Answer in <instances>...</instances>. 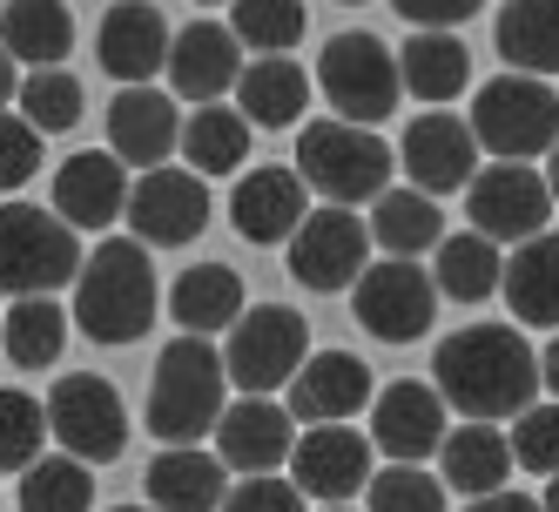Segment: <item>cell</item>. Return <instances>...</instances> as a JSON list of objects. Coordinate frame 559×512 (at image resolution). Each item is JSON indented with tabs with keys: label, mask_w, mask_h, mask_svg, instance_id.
I'll list each match as a JSON object with an SVG mask.
<instances>
[{
	"label": "cell",
	"mask_w": 559,
	"mask_h": 512,
	"mask_svg": "<svg viewBox=\"0 0 559 512\" xmlns=\"http://www.w3.org/2000/svg\"><path fill=\"white\" fill-rule=\"evenodd\" d=\"M431 378L445 391V405L465 412V418H519L533 398H539V350L519 337L512 324H472V331H452L431 358Z\"/></svg>",
	"instance_id": "cell-1"
},
{
	"label": "cell",
	"mask_w": 559,
	"mask_h": 512,
	"mask_svg": "<svg viewBox=\"0 0 559 512\" xmlns=\"http://www.w3.org/2000/svg\"><path fill=\"white\" fill-rule=\"evenodd\" d=\"M223 384H229L223 350L203 331L176 337L163 358H155V378H148V431L163 445H195L223 418Z\"/></svg>",
	"instance_id": "cell-2"
},
{
	"label": "cell",
	"mask_w": 559,
	"mask_h": 512,
	"mask_svg": "<svg viewBox=\"0 0 559 512\" xmlns=\"http://www.w3.org/2000/svg\"><path fill=\"white\" fill-rule=\"evenodd\" d=\"M74 324L95 344H135L155 324V270H148V243H102L82 277H74Z\"/></svg>",
	"instance_id": "cell-3"
},
{
	"label": "cell",
	"mask_w": 559,
	"mask_h": 512,
	"mask_svg": "<svg viewBox=\"0 0 559 512\" xmlns=\"http://www.w3.org/2000/svg\"><path fill=\"white\" fill-rule=\"evenodd\" d=\"M391 163L397 155L384 148V135L371 122H310L297 135V176L310 182V195H324V203H378L391 189Z\"/></svg>",
	"instance_id": "cell-4"
},
{
	"label": "cell",
	"mask_w": 559,
	"mask_h": 512,
	"mask_svg": "<svg viewBox=\"0 0 559 512\" xmlns=\"http://www.w3.org/2000/svg\"><path fill=\"white\" fill-rule=\"evenodd\" d=\"M82 263L88 257L74 243V223L27 203H0V297H55L82 277Z\"/></svg>",
	"instance_id": "cell-5"
},
{
	"label": "cell",
	"mask_w": 559,
	"mask_h": 512,
	"mask_svg": "<svg viewBox=\"0 0 559 512\" xmlns=\"http://www.w3.org/2000/svg\"><path fill=\"white\" fill-rule=\"evenodd\" d=\"M478 148H492L499 163H526V155H552L559 142V95L546 88V74H499L472 102Z\"/></svg>",
	"instance_id": "cell-6"
},
{
	"label": "cell",
	"mask_w": 559,
	"mask_h": 512,
	"mask_svg": "<svg viewBox=\"0 0 559 512\" xmlns=\"http://www.w3.org/2000/svg\"><path fill=\"white\" fill-rule=\"evenodd\" d=\"M317 82H324L344 122H384L397 95H405V68H397V48H384L365 27H350V34H331L324 61H317Z\"/></svg>",
	"instance_id": "cell-7"
},
{
	"label": "cell",
	"mask_w": 559,
	"mask_h": 512,
	"mask_svg": "<svg viewBox=\"0 0 559 512\" xmlns=\"http://www.w3.org/2000/svg\"><path fill=\"white\" fill-rule=\"evenodd\" d=\"M310 358V324L297 318L290 303H257L243 310V318L229 324V350H223V365H229V384L236 391H276V384H290Z\"/></svg>",
	"instance_id": "cell-8"
},
{
	"label": "cell",
	"mask_w": 559,
	"mask_h": 512,
	"mask_svg": "<svg viewBox=\"0 0 559 512\" xmlns=\"http://www.w3.org/2000/svg\"><path fill=\"white\" fill-rule=\"evenodd\" d=\"M371 223L365 216H350V203H324V210H310L290 236V277L317 297H331V290H350L357 277H365V263H371Z\"/></svg>",
	"instance_id": "cell-9"
},
{
	"label": "cell",
	"mask_w": 559,
	"mask_h": 512,
	"mask_svg": "<svg viewBox=\"0 0 559 512\" xmlns=\"http://www.w3.org/2000/svg\"><path fill=\"white\" fill-rule=\"evenodd\" d=\"M350 303H357V324L378 344H418L438 310V284L412 257H384V263H365V277L350 284Z\"/></svg>",
	"instance_id": "cell-10"
},
{
	"label": "cell",
	"mask_w": 559,
	"mask_h": 512,
	"mask_svg": "<svg viewBox=\"0 0 559 512\" xmlns=\"http://www.w3.org/2000/svg\"><path fill=\"white\" fill-rule=\"evenodd\" d=\"M48 425H55L61 452L88 459V465L122 459V445H129V412H122V398H115V384L95 378V371L61 378L48 391Z\"/></svg>",
	"instance_id": "cell-11"
},
{
	"label": "cell",
	"mask_w": 559,
	"mask_h": 512,
	"mask_svg": "<svg viewBox=\"0 0 559 512\" xmlns=\"http://www.w3.org/2000/svg\"><path fill=\"white\" fill-rule=\"evenodd\" d=\"M465 216H472V229H486L492 243H526L552 216V182L526 163H492L486 176L465 182Z\"/></svg>",
	"instance_id": "cell-12"
},
{
	"label": "cell",
	"mask_w": 559,
	"mask_h": 512,
	"mask_svg": "<svg viewBox=\"0 0 559 512\" xmlns=\"http://www.w3.org/2000/svg\"><path fill=\"white\" fill-rule=\"evenodd\" d=\"M129 229L155 250H182L210 229V189L203 169H163L155 163L135 189H129Z\"/></svg>",
	"instance_id": "cell-13"
},
{
	"label": "cell",
	"mask_w": 559,
	"mask_h": 512,
	"mask_svg": "<svg viewBox=\"0 0 559 512\" xmlns=\"http://www.w3.org/2000/svg\"><path fill=\"white\" fill-rule=\"evenodd\" d=\"M290 479L310 492V499H324V505H344L371 486V439L365 431H350V418L337 425H310L297 452H290Z\"/></svg>",
	"instance_id": "cell-14"
},
{
	"label": "cell",
	"mask_w": 559,
	"mask_h": 512,
	"mask_svg": "<svg viewBox=\"0 0 559 512\" xmlns=\"http://www.w3.org/2000/svg\"><path fill=\"white\" fill-rule=\"evenodd\" d=\"M216 452L229 472H276L297 452V412L276 405L270 391H243V405L216 418Z\"/></svg>",
	"instance_id": "cell-15"
},
{
	"label": "cell",
	"mask_w": 559,
	"mask_h": 512,
	"mask_svg": "<svg viewBox=\"0 0 559 512\" xmlns=\"http://www.w3.org/2000/svg\"><path fill=\"white\" fill-rule=\"evenodd\" d=\"M397 163H405V176L431 195H452L478 176V129L459 122V115H418V122L405 129V142H397Z\"/></svg>",
	"instance_id": "cell-16"
},
{
	"label": "cell",
	"mask_w": 559,
	"mask_h": 512,
	"mask_svg": "<svg viewBox=\"0 0 559 512\" xmlns=\"http://www.w3.org/2000/svg\"><path fill=\"white\" fill-rule=\"evenodd\" d=\"M371 445L384 459H431L438 445H445V391H431L418 378L405 384H384L371 398Z\"/></svg>",
	"instance_id": "cell-17"
},
{
	"label": "cell",
	"mask_w": 559,
	"mask_h": 512,
	"mask_svg": "<svg viewBox=\"0 0 559 512\" xmlns=\"http://www.w3.org/2000/svg\"><path fill=\"white\" fill-rule=\"evenodd\" d=\"M310 216V182L297 169H250L229 189V223L243 243H290Z\"/></svg>",
	"instance_id": "cell-18"
},
{
	"label": "cell",
	"mask_w": 559,
	"mask_h": 512,
	"mask_svg": "<svg viewBox=\"0 0 559 512\" xmlns=\"http://www.w3.org/2000/svg\"><path fill=\"white\" fill-rule=\"evenodd\" d=\"M371 398H378V391H371V365L350 358V350H310L304 371L290 378V412H297V425L357 418Z\"/></svg>",
	"instance_id": "cell-19"
},
{
	"label": "cell",
	"mask_w": 559,
	"mask_h": 512,
	"mask_svg": "<svg viewBox=\"0 0 559 512\" xmlns=\"http://www.w3.org/2000/svg\"><path fill=\"white\" fill-rule=\"evenodd\" d=\"M169 21L148 8V0H115L102 14V34H95V55L115 82H148V74L169 68Z\"/></svg>",
	"instance_id": "cell-20"
},
{
	"label": "cell",
	"mask_w": 559,
	"mask_h": 512,
	"mask_svg": "<svg viewBox=\"0 0 559 512\" xmlns=\"http://www.w3.org/2000/svg\"><path fill=\"white\" fill-rule=\"evenodd\" d=\"M243 41H236V27L223 21H189L176 34V48H169V88L182 102H216L236 88V74H243V55H236Z\"/></svg>",
	"instance_id": "cell-21"
},
{
	"label": "cell",
	"mask_w": 559,
	"mask_h": 512,
	"mask_svg": "<svg viewBox=\"0 0 559 512\" xmlns=\"http://www.w3.org/2000/svg\"><path fill=\"white\" fill-rule=\"evenodd\" d=\"M129 163L122 155H102V148H88V155H74V163H61V176H55V210L74 223V229H108L115 216H129Z\"/></svg>",
	"instance_id": "cell-22"
},
{
	"label": "cell",
	"mask_w": 559,
	"mask_h": 512,
	"mask_svg": "<svg viewBox=\"0 0 559 512\" xmlns=\"http://www.w3.org/2000/svg\"><path fill=\"white\" fill-rule=\"evenodd\" d=\"M108 142H115L122 163H142V169L169 163V148H182V122H176L169 95L148 88V82H129L108 108Z\"/></svg>",
	"instance_id": "cell-23"
},
{
	"label": "cell",
	"mask_w": 559,
	"mask_h": 512,
	"mask_svg": "<svg viewBox=\"0 0 559 512\" xmlns=\"http://www.w3.org/2000/svg\"><path fill=\"white\" fill-rule=\"evenodd\" d=\"M506 303H512V318L519 324H552L559 331V236L552 229H539V236H526V243H512V257H506Z\"/></svg>",
	"instance_id": "cell-24"
},
{
	"label": "cell",
	"mask_w": 559,
	"mask_h": 512,
	"mask_svg": "<svg viewBox=\"0 0 559 512\" xmlns=\"http://www.w3.org/2000/svg\"><path fill=\"white\" fill-rule=\"evenodd\" d=\"M236 108H243L257 129H290L310 108V74L290 55H257L236 74Z\"/></svg>",
	"instance_id": "cell-25"
},
{
	"label": "cell",
	"mask_w": 559,
	"mask_h": 512,
	"mask_svg": "<svg viewBox=\"0 0 559 512\" xmlns=\"http://www.w3.org/2000/svg\"><path fill=\"white\" fill-rule=\"evenodd\" d=\"M148 505L163 512H216L223 505V452L195 445H163V459L148 465Z\"/></svg>",
	"instance_id": "cell-26"
},
{
	"label": "cell",
	"mask_w": 559,
	"mask_h": 512,
	"mask_svg": "<svg viewBox=\"0 0 559 512\" xmlns=\"http://www.w3.org/2000/svg\"><path fill=\"white\" fill-rule=\"evenodd\" d=\"M397 68H405V95H418L431 108H445L472 82V55H465V41L452 27H418L412 41L397 48Z\"/></svg>",
	"instance_id": "cell-27"
},
{
	"label": "cell",
	"mask_w": 559,
	"mask_h": 512,
	"mask_svg": "<svg viewBox=\"0 0 559 512\" xmlns=\"http://www.w3.org/2000/svg\"><path fill=\"white\" fill-rule=\"evenodd\" d=\"M438 465H445V486L452 492H499L506 472L519 465L512 459V439L492 431V418H465L459 431H445V445H438Z\"/></svg>",
	"instance_id": "cell-28"
},
{
	"label": "cell",
	"mask_w": 559,
	"mask_h": 512,
	"mask_svg": "<svg viewBox=\"0 0 559 512\" xmlns=\"http://www.w3.org/2000/svg\"><path fill=\"white\" fill-rule=\"evenodd\" d=\"M169 310H176V324L182 331H223V324H236L243 318V277H236L229 263H195V270H182L176 277V290H169Z\"/></svg>",
	"instance_id": "cell-29"
},
{
	"label": "cell",
	"mask_w": 559,
	"mask_h": 512,
	"mask_svg": "<svg viewBox=\"0 0 559 512\" xmlns=\"http://www.w3.org/2000/svg\"><path fill=\"white\" fill-rule=\"evenodd\" d=\"M250 115L243 108H195L182 122V163L203 176H236L250 163Z\"/></svg>",
	"instance_id": "cell-30"
},
{
	"label": "cell",
	"mask_w": 559,
	"mask_h": 512,
	"mask_svg": "<svg viewBox=\"0 0 559 512\" xmlns=\"http://www.w3.org/2000/svg\"><path fill=\"white\" fill-rule=\"evenodd\" d=\"M499 55L519 74H559V0H506Z\"/></svg>",
	"instance_id": "cell-31"
},
{
	"label": "cell",
	"mask_w": 559,
	"mask_h": 512,
	"mask_svg": "<svg viewBox=\"0 0 559 512\" xmlns=\"http://www.w3.org/2000/svg\"><path fill=\"white\" fill-rule=\"evenodd\" d=\"M0 34H8V55L27 61V68H55L74 48V21H68L61 0H8Z\"/></svg>",
	"instance_id": "cell-32"
},
{
	"label": "cell",
	"mask_w": 559,
	"mask_h": 512,
	"mask_svg": "<svg viewBox=\"0 0 559 512\" xmlns=\"http://www.w3.org/2000/svg\"><path fill=\"white\" fill-rule=\"evenodd\" d=\"M506 284V257L486 229H465V236H438V290L452 303H478Z\"/></svg>",
	"instance_id": "cell-33"
},
{
	"label": "cell",
	"mask_w": 559,
	"mask_h": 512,
	"mask_svg": "<svg viewBox=\"0 0 559 512\" xmlns=\"http://www.w3.org/2000/svg\"><path fill=\"white\" fill-rule=\"evenodd\" d=\"M438 195L431 189H384L378 203H371V236H378V250L384 257H418V250H431L438 243Z\"/></svg>",
	"instance_id": "cell-34"
},
{
	"label": "cell",
	"mask_w": 559,
	"mask_h": 512,
	"mask_svg": "<svg viewBox=\"0 0 559 512\" xmlns=\"http://www.w3.org/2000/svg\"><path fill=\"white\" fill-rule=\"evenodd\" d=\"M95 505V472L74 452H41L21 472V512H88Z\"/></svg>",
	"instance_id": "cell-35"
},
{
	"label": "cell",
	"mask_w": 559,
	"mask_h": 512,
	"mask_svg": "<svg viewBox=\"0 0 559 512\" xmlns=\"http://www.w3.org/2000/svg\"><path fill=\"white\" fill-rule=\"evenodd\" d=\"M68 324L74 318H61L55 297H14V310H8V358L21 371H48L61 358V344H68Z\"/></svg>",
	"instance_id": "cell-36"
},
{
	"label": "cell",
	"mask_w": 559,
	"mask_h": 512,
	"mask_svg": "<svg viewBox=\"0 0 559 512\" xmlns=\"http://www.w3.org/2000/svg\"><path fill=\"white\" fill-rule=\"evenodd\" d=\"M229 27L257 55H290L310 21H304V0H229Z\"/></svg>",
	"instance_id": "cell-37"
},
{
	"label": "cell",
	"mask_w": 559,
	"mask_h": 512,
	"mask_svg": "<svg viewBox=\"0 0 559 512\" xmlns=\"http://www.w3.org/2000/svg\"><path fill=\"white\" fill-rule=\"evenodd\" d=\"M14 102H21V115H27L41 135H68L74 122H82V82H74L61 61H55V68H34Z\"/></svg>",
	"instance_id": "cell-38"
},
{
	"label": "cell",
	"mask_w": 559,
	"mask_h": 512,
	"mask_svg": "<svg viewBox=\"0 0 559 512\" xmlns=\"http://www.w3.org/2000/svg\"><path fill=\"white\" fill-rule=\"evenodd\" d=\"M48 439H55L48 405L27 398V391H0V472H27Z\"/></svg>",
	"instance_id": "cell-39"
},
{
	"label": "cell",
	"mask_w": 559,
	"mask_h": 512,
	"mask_svg": "<svg viewBox=\"0 0 559 512\" xmlns=\"http://www.w3.org/2000/svg\"><path fill=\"white\" fill-rule=\"evenodd\" d=\"M365 499H371V512H445V486L431 472H418L412 459H391L384 472H371Z\"/></svg>",
	"instance_id": "cell-40"
},
{
	"label": "cell",
	"mask_w": 559,
	"mask_h": 512,
	"mask_svg": "<svg viewBox=\"0 0 559 512\" xmlns=\"http://www.w3.org/2000/svg\"><path fill=\"white\" fill-rule=\"evenodd\" d=\"M506 439H512V459H519V465L539 472V479H552V472H559V405H539V398H533L526 412L512 418Z\"/></svg>",
	"instance_id": "cell-41"
},
{
	"label": "cell",
	"mask_w": 559,
	"mask_h": 512,
	"mask_svg": "<svg viewBox=\"0 0 559 512\" xmlns=\"http://www.w3.org/2000/svg\"><path fill=\"white\" fill-rule=\"evenodd\" d=\"M34 169H41V129L27 115H0V195L34 182Z\"/></svg>",
	"instance_id": "cell-42"
},
{
	"label": "cell",
	"mask_w": 559,
	"mask_h": 512,
	"mask_svg": "<svg viewBox=\"0 0 559 512\" xmlns=\"http://www.w3.org/2000/svg\"><path fill=\"white\" fill-rule=\"evenodd\" d=\"M304 486L297 479H276V472H243V486L223 499V512H304Z\"/></svg>",
	"instance_id": "cell-43"
},
{
	"label": "cell",
	"mask_w": 559,
	"mask_h": 512,
	"mask_svg": "<svg viewBox=\"0 0 559 512\" xmlns=\"http://www.w3.org/2000/svg\"><path fill=\"white\" fill-rule=\"evenodd\" d=\"M397 14H405L412 27H459V21H472L486 0H391Z\"/></svg>",
	"instance_id": "cell-44"
},
{
	"label": "cell",
	"mask_w": 559,
	"mask_h": 512,
	"mask_svg": "<svg viewBox=\"0 0 559 512\" xmlns=\"http://www.w3.org/2000/svg\"><path fill=\"white\" fill-rule=\"evenodd\" d=\"M465 512H546V505H539V499H526V492H506V486H499V492H478Z\"/></svg>",
	"instance_id": "cell-45"
},
{
	"label": "cell",
	"mask_w": 559,
	"mask_h": 512,
	"mask_svg": "<svg viewBox=\"0 0 559 512\" xmlns=\"http://www.w3.org/2000/svg\"><path fill=\"white\" fill-rule=\"evenodd\" d=\"M539 378H546V391L559 398V337H546V350H539Z\"/></svg>",
	"instance_id": "cell-46"
},
{
	"label": "cell",
	"mask_w": 559,
	"mask_h": 512,
	"mask_svg": "<svg viewBox=\"0 0 559 512\" xmlns=\"http://www.w3.org/2000/svg\"><path fill=\"white\" fill-rule=\"evenodd\" d=\"M8 95H21V82H14V55L0 48V108H8Z\"/></svg>",
	"instance_id": "cell-47"
},
{
	"label": "cell",
	"mask_w": 559,
	"mask_h": 512,
	"mask_svg": "<svg viewBox=\"0 0 559 512\" xmlns=\"http://www.w3.org/2000/svg\"><path fill=\"white\" fill-rule=\"evenodd\" d=\"M546 182H552V203H559V142H552V163H546Z\"/></svg>",
	"instance_id": "cell-48"
},
{
	"label": "cell",
	"mask_w": 559,
	"mask_h": 512,
	"mask_svg": "<svg viewBox=\"0 0 559 512\" xmlns=\"http://www.w3.org/2000/svg\"><path fill=\"white\" fill-rule=\"evenodd\" d=\"M546 512H559V472L546 479Z\"/></svg>",
	"instance_id": "cell-49"
},
{
	"label": "cell",
	"mask_w": 559,
	"mask_h": 512,
	"mask_svg": "<svg viewBox=\"0 0 559 512\" xmlns=\"http://www.w3.org/2000/svg\"><path fill=\"white\" fill-rule=\"evenodd\" d=\"M115 512H163V505H115Z\"/></svg>",
	"instance_id": "cell-50"
},
{
	"label": "cell",
	"mask_w": 559,
	"mask_h": 512,
	"mask_svg": "<svg viewBox=\"0 0 559 512\" xmlns=\"http://www.w3.org/2000/svg\"><path fill=\"white\" fill-rule=\"evenodd\" d=\"M324 512H350V505H324Z\"/></svg>",
	"instance_id": "cell-51"
},
{
	"label": "cell",
	"mask_w": 559,
	"mask_h": 512,
	"mask_svg": "<svg viewBox=\"0 0 559 512\" xmlns=\"http://www.w3.org/2000/svg\"><path fill=\"white\" fill-rule=\"evenodd\" d=\"M210 8H216V0H210Z\"/></svg>",
	"instance_id": "cell-52"
},
{
	"label": "cell",
	"mask_w": 559,
	"mask_h": 512,
	"mask_svg": "<svg viewBox=\"0 0 559 512\" xmlns=\"http://www.w3.org/2000/svg\"><path fill=\"white\" fill-rule=\"evenodd\" d=\"M0 14H8V8H0Z\"/></svg>",
	"instance_id": "cell-53"
}]
</instances>
